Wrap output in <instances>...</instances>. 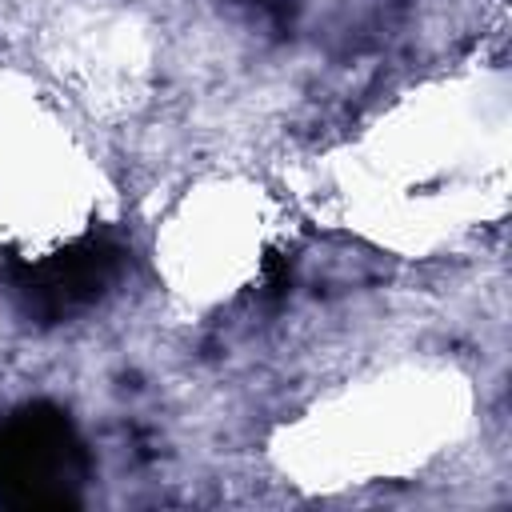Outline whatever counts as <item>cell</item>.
Masks as SVG:
<instances>
[{
  "label": "cell",
  "mask_w": 512,
  "mask_h": 512,
  "mask_svg": "<svg viewBox=\"0 0 512 512\" xmlns=\"http://www.w3.org/2000/svg\"><path fill=\"white\" fill-rule=\"evenodd\" d=\"M80 468V440L60 412L28 408L0 428V488L12 504H68Z\"/></svg>",
  "instance_id": "obj_1"
},
{
  "label": "cell",
  "mask_w": 512,
  "mask_h": 512,
  "mask_svg": "<svg viewBox=\"0 0 512 512\" xmlns=\"http://www.w3.org/2000/svg\"><path fill=\"white\" fill-rule=\"evenodd\" d=\"M120 264V252L108 240H84L60 256H48L44 264L32 268V284L28 292L44 304V308H68L88 300Z\"/></svg>",
  "instance_id": "obj_2"
}]
</instances>
